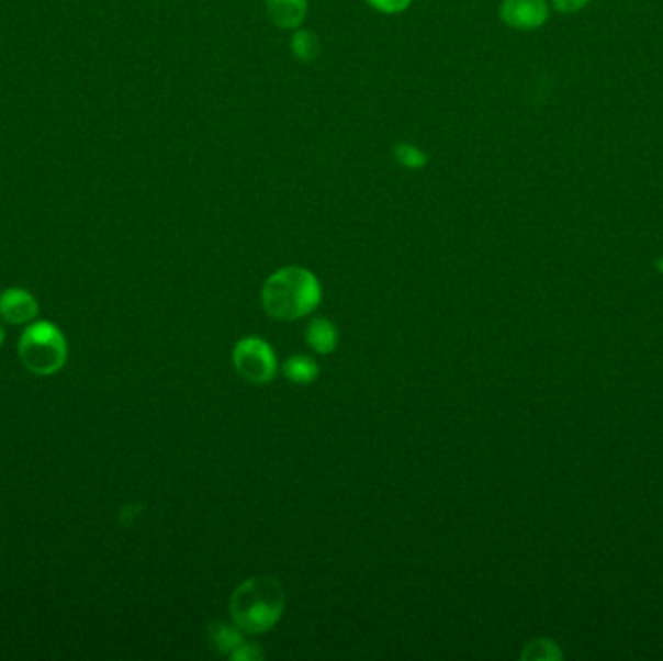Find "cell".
<instances>
[{"mask_svg": "<svg viewBox=\"0 0 663 661\" xmlns=\"http://www.w3.org/2000/svg\"><path fill=\"white\" fill-rule=\"evenodd\" d=\"M68 356L70 348L65 332L45 318L24 326L18 338L20 363L35 377H55L67 367Z\"/></svg>", "mask_w": 663, "mask_h": 661, "instance_id": "obj_3", "label": "cell"}, {"mask_svg": "<svg viewBox=\"0 0 663 661\" xmlns=\"http://www.w3.org/2000/svg\"><path fill=\"white\" fill-rule=\"evenodd\" d=\"M291 51L301 63H313L321 53V43L308 30H297L291 37Z\"/></svg>", "mask_w": 663, "mask_h": 661, "instance_id": "obj_11", "label": "cell"}, {"mask_svg": "<svg viewBox=\"0 0 663 661\" xmlns=\"http://www.w3.org/2000/svg\"><path fill=\"white\" fill-rule=\"evenodd\" d=\"M4 341H7V328H4V323L0 318V348L4 346Z\"/></svg>", "mask_w": 663, "mask_h": 661, "instance_id": "obj_17", "label": "cell"}, {"mask_svg": "<svg viewBox=\"0 0 663 661\" xmlns=\"http://www.w3.org/2000/svg\"><path fill=\"white\" fill-rule=\"evenodd\" d=\"M498 16L520 32L538 30L548 22V0H503Z\"/></svg>", "mask_w": 663, "mask_h": 661, "instance_id": "obj_6", "label": "cell"}, {"mask_svg": "<svg viewBox=\"0 0 663 661\" xmlns=\"http://www.w3.org/2000/svg\"><path fill=\"white\" fill-rule=\"evenodd\" d=\"M283 374L293 384H308L318 377V365L307 356H293L283 365Z\"/></svg>", "mask_w": 663, "mask_h": 661, "instance_id": "obj_10", "label": "cell"}, {"mask_svg": "<svg viewBox=\"0 0 663 661\" xmlns=\"http://www.w3.org/2000/svg\"><path fill=\"white\" fill-rule=\"evenodd\" d=\"M367 4L382 14H402L412 7V0H367Z\"/></svg>", "mask_w": 663, "mask_h": 661, "instance_id": "obj_14", "label": "cell"}, {"mask_svg": "<svg viewBox=\"0 0 663 661\" xmlns=\"http://www.w3.org/2000/svg\"><path fill=\"white\" fill-rule=\"evenodd\" d=\"M232 660H239V661L262 660V652H260V648H258V646L245 645V642H243V645H240L239 648H237V650H235V652L232 653Z\"/></svg>", "mask_w": 663, "mask_h": 661, "instance_id": "obj_15", "label": "cell"}, {"mask_svg": "<svg viewBox=\"0 0 663 661\" xmlns=\"http://www.w3.org/2000/svg\"><path fill=\"white\" fill-rule=\"evenodd\" d=\"M307 0H266L268 16L282 30H297L307 16Z\"/></svg>", "mask_w": 663, "mask_h": 661, "instance_id": "obj_7", "label": "cell"}, {"mask_svg": "<svg viewBox=\"0 0 663 661\" xmlns=\"http://www.w3.org/2000/svg\"><path fill=\"white\" fill-rule=\"evenodd\" d=\"M588 2L589 0H553V7H555L559 12L572 14V12H578V10L584 9Z\"/></svg>", "mask_w": 663, "mask_h": 661, "instance_id": "obj_16", "label": "cell"}, {"mask_svg": "<svg viewBox=\"0 0 663 661\" xmlns=\"http://www.w3.org/2000/svg\"><path fill=\"white\" fill-rule=\"evenodd\" d=\"M323 299L321 281L301 266H288L272 273L262 288V305L276 321H297L313 313Z\"/></svg>", "mask_w": 663, "mask_h": 661, "instance_id": "obj_1", "label": "cell"}, {"mask_svg": "<svg viewBox=\"0 0 663 661\" xmlns=\"http://www.w3.org/2000/svg\"><path fill=\"white\" fill-rule=\"evenodd\" d=\"M394 157L400 166L406 167V169H422L429 161L424 149L417 148L414 144H407V142H398L394 146Z\"/></svg>", "mask_w": 663, "mask_h": 661, "instance_id": "obj_13", "label": "cell"}, {"mask_svg": "<svg viewBox=\"0 0 663 661\" xmlns=\"http://www.w3.org/2000/svg\"><path fill=\"white\" fill-rule=\"evenodd\" d=\"M233 365L239 377L250 384H266L278 371L274 349L260 338L240 339L233 349Z\"/></svg>", "mask_w": 663, "mask_h": 661, "instance_id": "obj_4", "label": "cell"}, {"mask_svg": "<svg viewBox=\"0 0 663 661\" xmlns=\"http://www.w3.org/2000/svg\"><path fill=\"white\" fill-rule=\"evenodd\" d=\"M285 609V592L280 580L274 576H255L245 580L232 595L229 612L235 625L250 632L260 635L274 627L282 619Z\"/></svg>", "mask_w": 663, "mask_h": 661, "instance_id": "obj_2", "label": "cell"}, {"mask_svg": "<svg viewBox=\"0 0 663 661\" xmlns=\"http://www.w3.org/2000/svg\"><path fill=\"white\" fill-rule=\"evenodd\" d=\"M655 266H658V270H660V273H663V257L658 258V262H655Z\"/></svg>", "mask_w": 663, "mask_h": 661, "instance_id": "obj_18", "label": "cell"}, {"mask_svg": "<svg viewBox=\"0 0 663 661\" xmlns=\"http://www.w3.org/2000/svg\"><path fill=\"white\" fill-rule=\"evenodd\" d=\"M42 306L34 293L25 288L0 291V318L10 326H27L40 318Z\"/></svg>", "mask_w": 663, "mask_h": 661, "instance_id": "obj_5", "label": "cell"}, {"mask_svg": "<svg viewBox=\"0 0 663 661\" xmlns=\"http://www.w3.org/2000/svg\"><path fill=\"white\" fill-rule=\"evenodd\" d=\"M522 660H563V652L559 646L548 638H538L524 648Z\"/></svg>", "mask_w": 663, "mask_h": 661, "instance_id": "obj_12", "label": "cell"}, {"mask_svg": "<svg viewBox=\"0 0 663 661\" xmlns=\"http://www.w3.org/2000/svg\"><path fill=\"white\" fill-rule=\"evenodd\" d=\"M207 635H210V642L216 648L220 653H227L232 656L240 645H243V637H240L239 627L235 625H225V623H214L212 627L207 628Z\"/></svg>", "mask_w": 663, "mask_h": 661, "instance_id": "obj_9", "label": "cell"}, {"mask_svg": "<svg viewBox=\"0 0 663 661\" xmlns=\"http://www.w3.org/2000/svg\"><path fill=\"white\" fill-rule=\"evenodd\" d=\"M307 344L318 354H330L338 346V328L328 318H315L307 326Z\"/></svg>", "mask_w": 663, "mask_h": 661, "instance_id": "obj_8", "label": "cell"}]
</instances>
